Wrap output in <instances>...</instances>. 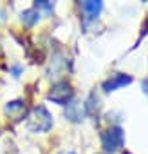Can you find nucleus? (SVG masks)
Masks as SVG:
<instances>
[{
    "label": "nucleus",
    "instance_id": "nucleus-4",
    "mask_svg": "<svg viewBox=\"0 0 148 154\" xmlns=\"http://www.w3.org/2000/svg\"><path fill=\"white\" fill-rule=\"evenodd\" d=\"M128 84H132V76H130V74L114 72V74H110L108 78L103 82V91H105V93H112V91H116V89H119V87H125V85H128Z\"/></svg>",
    "mask_w": 148,
    "mask_h": 154
},
{
    "label": "nucleus",
    "instance_id": "nucleus-7",
    "mask_svg": "<svg viewBox=\"0 0 148 154\" xmlns=\"http://www.w3.org/2000/svg\"><path fill=\"white\" fill-rule=\"evenodd\" d=\"M24 111H25V105H24V102L22 100H15V102H9L7 105H6V112L9 114V116H13V118H22V114H24Z\"/></svg>",
    "mask_w": 148,
    "mask_h": 154
},
{
    "label": "nucleus",
    "instance_id": "nucleus-3",
    "mask_svg": "<svg viewBox=\"0 0 148 154\" xmlns=\"http://www.w3.org/2000/svg\"><path fill=\"white\" fill-rule=\"evenodd\" d=\"M72 96H74V89H72V85H70L69 82H65V80L56 82V84L51 87L49 94H47V98H49L52 103H58V105H67L69 102H72Z\"/></svg>",
    "mask_w": 148,
    "mask_h": 154
},
{
    "label": "nucleus",
    "instance_id": "nucleus-5",
    "mask_svg": "<svg viewBox=\"0 0 148 154\" xmlns=\"http://www.w3.org/2000/svg\"><path fill=\"white\" fill-rule=\"evenodd\" d=\"M85 112H87V111H85V103L72 100V102H69V103H67L65 118H67V120H70V122H74V123H80V122H83Z\"/></svg>",
    "mask_w": 148,
    "mask_h": 154
},
{
    "label": "nucleus",
    "instance_id": "nucleus-14",
    "mask_svg": "<svg viewBox=\"0 0 148 154\" xmlns=\"http://www.w3.org/2000/svg\"><path fill=\"white\" fill-rule=\"evenodd\" d=\"M101 154H105V152H101Z\"/></svg>",
    "mask_w": 148,
    "mask_h": 154
},
{
    "label": "nucleus",
    "instance_id": "nucleus-10",
    "mask_svg": "<svg viewBox=\"0 0 148 154\" xmlns=\"http://www.w3.org/2000/svg\"><path fill=\"white\" fill-rule=\"evenodd\" d=\"M34 9H43V11H47V13H52L54 11V4L52 2H47V0H36L34 2Z\"/></svg>",
    "mask_w": 148,
    "mask_h": 154
},
{
    "label": "nucleus",
    "instance_id": "nucleus-9",
    "mask_svg": "<svg viewBox=\"0 0 148 154\" xmlns=\"http://www.w3.org/2000/svg\"><path fill=\"white\" fill-rule=\"evenodd\" d=\"M99 96L96 94V93H90V96H89V100H87V103H85V111L89 112V114H94L96 111H99Z\"/></svg>",
    "mask_w": 148,
    "mask_h": 154
},
{
    "label": "nucleus",
    "instance_id": "nucleus-11",
    "mask_svg": "<svg viewBox=\"0 0 148 154\" xmlns=\"http://www.w3.org/2000/svg\"><path fill=\"white\" fill-rule=\"evenodd\" d=\"M141 85H143V93L148 96V78H144V80L141 82Z\"/></svg>",
    "mask_w": 148,
    "mask_h": 154
},
{
    "label": "nucleus",
    "instance_id": "nucleus-12",
    "mask_svg": "<svg viewBox=\"0 0 148 154\" xmlns=\"http://www.w3.org/2000/svg\"><path fill=\"white\" fill-rule=\"evenodd\" d=\"M58 154H76L74 150H61V152H58Z\"/></svg>",
    "mask_w": 148,
    "mask_h": 154
},
{
    "label": "nucleus",
    "instance_id": "nucleus-1",
    "mask_svg": "<svg viewBox=\"0 0 148 154\" xmlns=\"http://www.w3.org/2000/svg\"><path fill=\"white\" fill-rule=\"evenodd\" d=\"M25 127L31 132H47L52 127V116L43 105H36L31 109V112L25 116Z\"/></svg>",
    "mask_w": 148,
    "mask_h": 154
},
{
    "label": "nucleus",
    "instance_id": "nucleus-13",
    "mask_svg": "<svg viewBox=\"0 0 148 154\" xmlns=\"http://www.w3.org/2000/svg\"><path fill=\"white\" fill-rule=\"evenodd\" d=\"M123 154H130V152H128V150H125V152H123Z\"/></svg>",
    "mask_w": 148,
    "mask_h": 154
},
{
    "label": "nucleus",
    "instance_id": "nucleus-6",
    "mask_svg": "<svg viewBox=\"0 0 148 154\" xmlns=\"http://www.w3.org/2000/svg\"><path fill=\"white\" fill-rule=\"evenodd\" d=\"M81 9L90 18H96L103 9V2H99V0H87V2H81Z\"/></svg>",
    "mask_w": 148,
    "mask_h": 154
},
{
    "label": "nucleus",
    "instance_id": "nucleus-2",
    "mask_svg": "<svg viewBox=\"0 0 148 154\" xmlns=\"http://www.w3.org/2000/svg\"><path fill=\"white\" fill-rule=\"evenodd\" d=\"M101 145L105 149V154H114L121 150L125 145V131L119 125H112L110 129L101 132Z\"/></svg>",
    "mask_w": 148,
    "mask_h": 154
},
{
    "label": "nucleus",
    "instance_id": "nucleus-8",
    "mask_svg": "<svg viewBox=\"0 0 148 154\" xmlns=\"http://www.w3.org/2000/svg\"><path fill=\"white\" fill-rule=\"evenodd\" d=\"M38 20H40V11L34 9V8L25 9V11L22 13V22H24L25 26H34Z\"/></svg>",
    "mask_w": 148,
    "mask_h": 154
}]
</instances>
